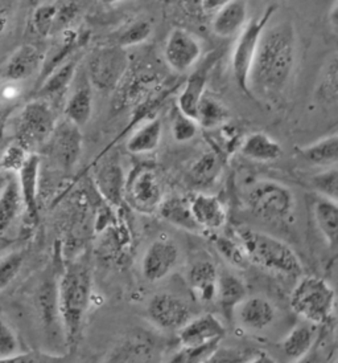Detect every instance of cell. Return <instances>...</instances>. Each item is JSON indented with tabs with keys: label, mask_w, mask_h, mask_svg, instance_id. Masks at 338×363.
<instances>
[{
	"label": "cell",
	"mask_w": 338,
	"mask_h": 363,
	"mask_svg": "<svg viewBox=\"0 0 338 363\" xmlns=\"http://www.w3.org/2000/svg\"><path fill=\"white\" fill-rule=\"evenodd\" d=\"M298 59V36L291 21L267 26L249 74L250 97L276 101L287 91Z\"/></svg>",
	"instance_id": "6da1fadb"
},
{
	"label": "cell",
	"mask_w": 338,
	"mask_h": 363,
	"mask_svg": "<svg viewBox=\"0 0 338 363\" xmlns=\"http://www.w3.org/2000/svg\"><path fill=\"white\" fill-rule=\"evenodd\" d=\"M93 293V269L88 259L69 262L57 279V305L62 334L73 352L80 342Z\"/></svg>",
	"instance_id": "7a4b0ae2"
},
{
	"label": "cell",
	"mask_w": 338,
	"mask_h": 363,
	"mask_svg": "<svg viewBox=\"0 0 338 363\" xmlns=\"http://www.w3.org/2000/svg\"><path fill=\"white\" fill-rule=\"evenodd\" d=\"M250 264L269 272L286 276H300L303 265L298 255L281 240L250 228H239L235 233Z\"/></svg>",
	"instance_id": "3957f363"
},
{
	"label": "cell",
	"mask_w": 338,
	"mask_h": 363,
	"mask_svg": "<svg viewBox=\"0 0 338 363\" xmlns=\"http://www.w3.org/2000/svg\"><path fill=\"white\" fill-rule=\"evenodd\" d=\"M291 309L310 325L328 323L334 313L336 293L317 276H303L291 292Z\"/></svg>",
	"instance_id": "277c9868"
},
{
	"label": "cell",
	"mask_w": 338,
	"mask_h": 363,
	"mask_svg": "<svg viewBox=\"0 0 338 363\" xmlns=\"http://www.w3.org/2000/svg\"><path fill=\"white\" fill-rule=\"evenodd\" d=\"M54 109L45 100L35 99L27 102L12 120L13 141L18 142L30 152L45 146L57 125Z\"/></svg>",
	"instance_id": "5b68a950"
},
{
	"label": "cell",
	"mask_w": 338,
	"mask_h": 363,
	"mask_svg": "<svg viewBox=\"0 0 338 363\" xmlns=\"http://www.w3.org/2000/svg\"><path fill=\"white\" fill-rule=\"evenodd\" d=\"M246 202L257 218L269 222L287 220L295 208V196L291 189L271 179L254 182L246 192Z\"/></svg>",
	"instance_id": "8992f818"
},
{
	"label": "cell",
	"mask_w": 338,
	"mask_h": 363,
	"mask_svg": "<svg viewBox=\"0 0 338 363\" xmlns=\"http://www.w3.org/2000/svg\"><path fill=\"white\" fill-rule=\"evenodd\" d=\"M275 12H276V6L271 4L262 12L260 16L249 21V23L245 26V28L239 32L238 38L233 48V55H231L233 77L237 82L239 89L249 97V74L251 64L258 48L259 40L264 30L267 28V26H269Z\"/></svg>",
	"instance_id": "52a82bcc"
},
{
	"label": "cell",
	"mask_w": 338,
	"mask_h": 363,
	"mask_svg": "<svg viewBox=\"0 0 338 363\" xmlns=\"http://www.w3.org/2000/svg\"><path fill=\"white\" fill-rule=\"evenodd\" d=\"M164 198L163 183L152 166L140 164L127 175L124 203L135 211L144 215L156 213Z\"/></svg>",
	"instance_id": "ba28073f"
},
{
	"label": "cell",
	"mask_w": 338,
	"mask_h": 363,
	"mask_svg": "<svg viewBox=\"0 0 338 363\" xmlns=\"http://www.w3.org/2000/svg\"><path fill=\"white\" fill-rule=\"evenodd\" d=\"M129 68V57L117 45L93 52L89 61V80L98 91H110L118 86Z\"/></svg>",
	"instance_id": "9c48e42d"
},
{
	"label": "cell",
	"mask_w": 338,
	"mask_h": 363,
	"mask_svg": "<svg viewBox=\"0 0 338 363\" xmlns=\"http://www.w3.org/2000/svg\"><path fill=\"white\" fill-rule=\"evenodd\" d=\"M163 353L161 338L139 329L127 334L105 363H159Z\"/></svg>",
	"instance_id": "30bf717a"
},
{
	"label": "cell",
	"mask_w": 338,
	"mask_h": 363,
	"mask_svg": "<svg viewBox=\"0 0 338 363\" xmlns=\"http://www.w3.org/2000/svg\"><path fill=\"white\" fill-rule=\"evenodd\" d=\"M149 321L163 332H179L193 317L190 305L170 293H158L147 306Z\"/></svg>",
	"instance_id": "8fae6325"
},
{
	"label": "cell",
	"mask_w": 338,
	"mask_h": 363,
	"mask_svg": "<svg viewBox=\"0 0 338 363\" xmlns=\"http://www.w3.org/2000/svg\"><path fill=\"white\" fill-rule=\"evenodd\" d=\"M164 60L176 73L190 71L201 59L202 45L199 38L185 28H173L164 45Z\"/></svg>",
	"instance_id": "7c38bea8"
},
{
	"label": "cell",
	"mask_w": 338,
	"mask_h": 363,
	"mask_svg": "<svg viewBox=\"0 0 338 363\" xmlns=\"http://www.w3.org/2000/svg\"><path fill=\"white\" fill-rule=\"evenodd\" d=\"M45 64V55L35 44H23L11 53L0 69L1 82L21 85L40 73Z\"/></svg>",
	"instance_id": "4fadbf2b"
},
{
	"label": "cell",
	"mask_w": 338,
	"mask_h": 363,
	"mask_svg": "<svg viewBox=\"0 0 338 363\" xmlns=\"http://www.w3.org/2000/svg\"><path fill=\"white\" fill-rule=\"evenodd\" d=\"M179 343L181 347L199 349L218 346L225 337V325L217 315L206 313L197 317H192L179 332Z\"/></svg>",
	"instance_id": "5bb4252c"
},
{
	"label": "cell",
	"mask_w": 338,
	"mask_h": 363,
	"mask_svg": "<svg viewBox=\"0 0 338 363\" xmlns=\"http://www.w3.org/2000/svg\"><path fill=\"white\" fill-rule=\"evenodd\" d=\"M82 133L78 126L71 122H57L45 146H48L50 157L60 164L62 169H73L80 160L82 152Z\"/></svg>",
	"instance_id": "9a60e30c"
},
{
	"label": "cell",
	"mask_w": 338,
	"mask_h": 363,
	"mask_svg": "<svg viewBox=\"0 0 338 363\" xmlns=\"http://www.w3.org/2000/svg\"><path fill=\"white\" fill-rule=\"evenodd\" d=\"M180 259L179 247L169 239L151 242L141 259V273L149 283H158L175 269Z\"/></svg>",
	"instance_id": "2e32d148"
},
{
	"label": "cell",
	"mask_w": 338,
	"mask_h": 363,
	"mask_svg": "<svg viewBox=\"0 0 338 363\" xmlns=\"http://www.w3.org/2000/svg\"><path fill=\"white\" fill-rule=\"evenodd\" d=\"M93 179L95 189L109 206L120 207L124 204L127 175L118 160H98L94 169Z\"/></svg>",
	"instance_id": "e0dca14e"
},
{
	"label": "cell",
	"mask_w": 338,
	"mask_h": 363,
	"mask_svg": "<svg viewBox=\"0 0 338 363\" xmlns=\"http://www.w3.org/2000/svg\"><path fill=\"white\" fill-rule=\"evenodd\" d=\"M77 7L73 3L53 4L44 3L33 11L32 28L40 36L48 38L61 30H69L70 23L77 16Z\"/></svg>",
	"instance_id": "ac0fdd59"
},
{
	"label": "cell",
	"mask_w": 338,
	"mask_h": 363,
	"mask_svg": "<svg viewBox=\"0 0 338 363\" xmlns=\"http://www.w3.org/2000/svg\"><path fill=\"white\" fill-rule=\"evenodd\" d=\"M190 210L199 230L218 231L228 222L226 207L217 195L199 192L190 199Z\"/></svg>",
	"instance_id": "d6986e66"
},
{
	"label": "cell",
	"mask_w": 338,
	"mask_h": 363,
	"mask_svg": "<svg viewBox=\"0 0 338 363\" xmlns=\"http://www.w3.org/2000/svg\"><path fill=\"white\" fill-rule=\"evenodd\" d=\"M40 157L32 152L28 160L16 172V181L21 189V198L24 203V211L30 220H39V183H40Z\"/></svg>",
	"instance_id": "ffe728a7"
},
{
	"label": "cell",
	"mask_w": 338,
	"mask_h": 363,
	"mask_svg": "<svg viewBox=\"0 0 338 363\" xmlns=\"http://www.w3.org/2000/svg\"><path fill=\"white\" fill-rule=\"evenodd\" d=\"M275 315L276 313L272 303L260 296H247L233 314L242 328L252 332H260L269 328L274 323Z\"/></svg>",
	"instance_id": "44dd1931"
},
{
	"label": "cell",
	"mask_w": 338,
	"mask_h": 363,
	"mask_svg": "<svg viewBox=\"0 0 338 363\" xmlns=\"http://www.w3.org/2000/svg\"><path fill=\"white\" fill-rule=\"evenodd\" d=\"M249 23L247 0H234L228 6L214 12L211 21V30L221 39L237 36Z\"/></svg>",
	"instance_id": "7402d4cb"
},
{
	"label": "cell",
	"mask_w": 338,
	"mask_h": 363,
	"mask_svg": "<svg viewBox=\"0 0 338 363\" xmlns=\"http://www.w3.org/2000/svg\"><path fill=\"white\" fill-rule=\"evenodd\" d=\"M219 272L216 264L206 259L193 262L188 272V283L194 297L201 303H213L217 298Z\"/></svg>",
	"instance_id": "603a6c76"
},
{
	"label": "cell",
	"mask_w": 338,
	"mask_h": 363,
	"mask_svg": "<svg viewBox=\"0 0 338 363\" xmlns=\"http://www.w3.org/2000/svg\"><path fill=\"white\" fill-rule=\"evenodd\" d=\"M238 152L250 161L269 163L278 161L283 154V147L269 134L255 131L243 137Z\"/></svg>",
	"instance_id": "cb8c5ba5"
},
{
	"label": "cell",
	"mask_w": 338,
	"mask_h": 363,
	"mask_svg": "<svg viewBox=\"0 0 338 363\" xmlns=\"http://www.w3.org/2000/svg\"><path fill=\"white\" fill-rule=\"evenodd\" d=\"M312 218L329 248L336 250L338 239L337 201L315 195L312 201Z\"/></svg>",
	"instance_id": "d4e9b609"
},
{
	"label": "cell",
	"mask_w": 338,
	"mask_h": 363,
	"mask_svg": "<svg viewBox=\"0 0 338 363\" xmlns=\"http://www.w3.org/2000/svg\"><path fill=\"white\" fill-rule=\"evenodd\" d=\"M77 68L78 60L70 57L69 60L64 61L54 69H52L48 74H45V79L37 91V99L45 100L49 104L52 100L61 99L68 91L71 82L74 80Z\"/></svg>",
	"instance_id": "484cf974"
},
{
	"label": "cell",
	"mask_w": 338,
	"mask_h": 363,
	"mask_svg": "<svg viewBox=\"0 0 338 363\" xmlns=\"http://www.w3.org/2000/svg\"><path fill=\"white\" fill-rule=\"evenodd\" d=\"M298 158L310 166L328 169L337 166L338 135L337 133L329 134L317 141L300 146L296 150Z\"/></svg>",
	"instance_id": "4316f807"
},
{
	"label": "cell",
	"mask_w": 338,
	"mask_h": 363,
	"mask_svg": "<svg viewBox=\"0 0 338 363\" xmlns=\"http://www.w3.org/2000/svg\"><path fill=\"white\" fill-rule=\"evenodd\" d=\"M156 213H159L160 218L164 222L168 223L179 230L192 233H202L193 218L190 199L187 198H182V196L164 198Z\"/></svg>",
	"instance_id": "83f0119b"
},
{
	"label": "cell",
	"mask_w": 338,
	"mask_h": 363,
	"mask_svg": "<svg viewBox=\"0 0 338 363\" xmlns=\"http://www.w3.org/2000/svg\"><path fill=\"white\" fill-rule=\"evenodd\" d=\"M163 138V123L158 117L147 118L129 134L126 149L132 155H146L158 150Z\"/></svg>",
	"instance_id": "f1b7e54d"
},
{
	"label": "cell",
	"mask_w": 338,
	"mask_h": 363,
	"mask_svg": "<svg viewBox=\"0 0 338 363\" xmlns=\"http://www.w3.org/2000/svg\"><path fill=\"white\" fill-rule=\"evenodd\" d=\"M24 211V203L16 175H12L7 186L0 192V238L7 235Z\"/></svg>",
	"instance_id": "f546056e"
},
{
	"label": "cell",
	"mask_w": 338,
	"mask_h": 363,
	"mask_svg": "<svg viewBox=\"0 0 338 363\" xmlns=\"http://www.w3.org/2000/svg\"><path fill=\"white\" fill-rule=\"evenodd\" d=\"M315 100L325 108H336L338 102L337 53L329 56L318 73L315 86Z\"/></svg>",
	"instance_id": "4dcf8cb0"
},
{
	"label": "cell",
	"mask_w": 338,
	"mask_h": 363,
	"mask_svg": "<svg viewBox=\"0 0 338 363\" xmlns=\"http://www.w3.org/2000/svg\"><path fill=\"white\" fill-rule=\"evenodd\" d=\"M37 306L47 334H52V330L53 333H56L57 328H60L62 332L57 305V280L54 277L48 276L41 283L37 292Z\"/></svg>",
	"instance_id": "1f68e13d"
},
{
	"label": "cell",
	"mask_w": 338,
	"mask_h": 363,
	"mask_svg": "<svg viewBox=\"0 0 338 363\" xmlns=\"http://www.w3.org/2000/svg\"><path fill=\"white\" fill-rule=\"evenodd\" d=\"M247 297V289L243 281L237 277L234 273L223 271L219 272L218 291L217 298L221 309L228 318H233L235 308Z\"/></svg>",
	"instance_id": "d6a6232c"
},
{
	"label": "cell",
	"mask_w": 338,
	"mask_h": 363,
	"mask_svg": "<svg viewBox=\"0 0 338 363\" xmlns=\"http://www.w3.org/2000/svg\"><path fill=\"white\" fill-rule=\"evenodd\" d=\"M206 82H208V69L205 68L193 72L190 74V79L180 91L179 100H177V109L182 114L196 120L199 101L206 93Z\"/></svg>",
	"instance_id": "836d02e7"
},
{
	"label": "cell",
	"mask_w": 338,
	"mask_h": 363,
	"mask_svg": "<svg viewBox=\"0 0 338 363\" xmlns=\"http://www.w3.org/2000/svg\"><path fill=\"white\" fill-rule=\"evenodd\" d=\"M94 109V100H93V91L90 84H82L77 86L71 93L65 104L64 114L65 120L71 122L73 125L82 128L89 123Z\"/></svg>",
	"instance_id": "e575fe53"
},
{
	"label": "cell",
	"mask_w": 338,
	"mask_h": 363,
	"mask_svg": "<svg viewBox=\"0 0 338 363\" xmlns=\"http://www.w3.org/2000/svg\"><path fill=\"white\" fill-rule=\"evenodd\" d=\"M223 160L217 152L209 150L199 155L190 169V179L197 187L213 186L223 170Z\"/></svg>",
	"instance_id": "d590c367"
},
{
	"label": "cell",
	"mask_w": 338,
	"mask_h": 363,
	"mask_svg": "<svg viewBox=\"0 0 338 363\" xmlns=\"http://www.w3.org/2000/svg\"><path fill=\"white\" fill-rule=\"evenodd\" d=\"M315 342V332L310 323L296 325L280 342V350L291 361L308 355Z\"/></svg>",
	"instance_id": "8d00e7d4"
},
{
	"label": "cell",
	"mask_w": 338,
	"mask_h": 363,
	"mask_svg": "<svg viewBox=\"0 0 338 363\" xmlns=\"http://www.w3.org/2000/svg\"><path fill=\"white\" fill-rule=\"evenodd\" d=\"M196 121L199 129L213 130L230 121V111L223 102L206 91L199 101Z\"/></svg>",
	"instance_id": "74e56055"
},
{
	"label": "cell",
	"mask_w": 338,
	"mask_h": 363,
	"mask_svg": "<svg viewBox=\"0 0 338 363\" xmlns=\"http://www.w3.org/2000/svg\"><path fill=\"white\" fill-rule=\"evenodd\" d=\"M210 146L211 150L217 152L219 157L226 161L230 157H233L235 152H238L240 142L243 140V134L239 130V128L231 125L229 122L223 123L217 129L209 130Z\"/></svg>",
	"instance_id": "f35d334b"
},
{
	"label": "cell",
	"mask_w": 338,
	"mask_h": 363,
	"mask_svg": "<svg viewBox=\"0 0 338 363\" xmlns=\"http://www.w3.org/2000/svg\"><path fill=\"white\" fill-rule=\"evenodd\" d=\"M152 33H153V28L149 21H144V19L135 21L129 24L124 30H120V33L117 35V40L114 45L126 51L129 48L138 47V45L144 44L146 41H148Z\"/></svg>",
	"instance_id": "ab89813d"
},
{
	"label": "cell",
	"mask_w": 338,
	"mask_h": 363,
	"mask_svg": "<svg viewBox=\"0 0 338 363\" xmlns=\"http://www.w3.org/2000/svg\"><path fill=\"white\" fill-rule=\"evenodd\" d=\"M310 186L318 196L337 201L338 170L337 166L322 169L310 178Z\"/></svg>",
	"instance_id": "60d3db41"
},
{
	"label": "cell",
	"mask_w": 338,
	"mask_h": 363,
	"mask_svg": "<svg viewBox=\"0 0 338 363\" xmlns=\"http://www.w3.org/2000/svg\"><path fill=\"white\" fill-rule=\"evenodd\" d=\"M71 353L57 354L33 350L27 353H15L0 357V363H70Z\"/></svg>",
	"instance_id": "b9f144b4"
},
{
	"label": "cell",
	"mask_w": 338,
	"mask_h": 363,
	"mask_svg": "<svg viewBox=\"0 0 338 363\" xmlns=\"http://www.w3.org/2000/svg\"><path fill=\"white\" fill-rule=\"evenodd\" d=\"M216 247L219 253L235 268L243 269L249 265L250 262L246 257V253L243 251L242 244L237 236L234 239L229 236H221L216 240Z\"/></svg>",
	"instance_id": "7bdbcfd3"
},
{
	"label": "cell",
	"mask_w": 338,
	"mask_h": 363,
	"mask_svg": "<svg viewBox=\"0 0 338 363\" xmlns=\"http://www.w3.org/2000/svg\"><path fill=\"white\" fill-rule=\"evenodd\" d=\"M199 130V123L196 120L182 114L176 108V111H173L172 123H170V133L173 140L179 143L192 141L197 135Z\"/></svg>",
	"instance_id": "ee69618b"
},
{
	"label": "cell",
	"mask_w": 338,
	"mask_h": 363,
	"mask_svg": "<svg viewBox=\"0 0 338 363\" xmlns=\"http://www.w3.org/2000/svg\"><path fill=\"white\" fill-rule=\"evenodd\" d=\"M32 152L18 142L12 141L0 155V170L16 175Z\"/></svg>",
	"instance_id": "f6af8a7d"
},
{
	"label": "cell",
	"mask_w": 338,
	"mask_h": 363,
	"mask_svg": "<svg viewBox=\"0 0 338 363\" xmlns=\"http://www.w3.org/2000/svg\"><path fill=\"white\" fill-rule=\"evenodd\" d=\"M24 252L13 251L0 259V291L10 286V284L18 277L24 264Z\"/></svg>",
	"instance_id": "bcb514c9"
},
{
	"label": "cell",
	"mask_w": 338,
	"mask_h": 363,
	"mask_svg": "<svg viewBox=\"0 0 338 363\" xmlns=\"http://www.w3.org/2000/svg\"><path fill=\"white\" fill-rule=\"evenodd\" d=\"M252 354L230 349V347H216L201 363H245Z\"/></svg>",
	"instance_id": "7dc6e473"
},
{
	"label": "cell",
	"mask_w": 338,
	"mask_h": 363,
	"mask_svg": "<svg viewBox=\"0 0 338 363\" xmlns=\"http://www.w3.org/2000/svg\"><path fill=\"white\" fill-rule=\"evenodd\" d=\"M19 352V341L8 323L0 317V357Z\"/></svg>",
	"instance_id": "c3c4849f"
},
{
	"label": "cell",
	"mask_w": 338,
	"mask_h": 363,
	"mask_svg": "<svg viewBox=\"0 0 338 363\" xmlns=\"http://www.w3.org/2000/svg\"><path fill=\"white\" fill-rule=\"evenodd\" d=\"M219 346V345H218ZM218 346H210V347H199V349H190V347H181L179 353L175 354L168 363H201L209 355L216 347Z\"/></svg>",
	"instance_id": "681fc988"
},
{
	"label": "cell",
	"mask_w": 338,
	"mask_h": 363,
	"mask_svg": "<svg viewBox=\"0 0 338 363\" xmlns=\"http://www.w3.org/2000/svg\"><path fill=\"white\" fill-rule=\"evenodd\" d=\"M231 1H234V0H201V7L208 13H214L221 10L222 7L230 4Z\"/></svg>",
	"instance_id": "f907efd6"
},
{
	"label": "cell",
	"mask_w": 338,
	"mask_h": 363,
	"mask_svg": "<svg viewBox=\"0 0 338 363\" xmlns=\"http://www.w3.org/2000/svg\"><path fill=\"white\" fill-rule=\"evenodd\" d=\"M328 26L333 35L338 33V1L334 0L328 12Z\"/></svg>",
	"instance_id": "816d5d0a"
},
{
	"label": "cell",
	"mask_w": 338,
	"mask_h": 363,
	"mask_svg": "<svg viewBox=\"0 0 338 363\" xmlns=\"http://www.w3.org/2000/svg\"><path fill=\"white\" fill-rule=\"evenodd\" d=\"M245 363H278L267 353L252 354Z\"/></svg>",
	"instance_id": "f5cc1de1"
},
{
	"label": "cell",
	"mask_w": 338,
	"mask_h": 363,
	"mask_svg": "<svg viewBox=\"0 0 338 363\" xmlns=\"http://www.w3.org/2000/svg\"><path fill=\"white\" fill-rule=\"evenodd\" d=\"M15 0H0V21H4V16L7 18L12 11Z\"/></svg>",
	"instance_id": "db71d44e"
},
{
	"label": "cell",
	"mask_w": 338,
	"mask_h": 363,
	"mask_svg": "<svg viewBox=\"0 0 338 363\" xmlns=\"http://www.w3.org/2000/svg\"><path fill=\"white\" fill-rule=\"evenodd\" d=\"M11 177H12V174L0 170V192L3 191V189L7 186Z\"/></svg>",
	"instance_id": "11a10c76"
},
{
	"label": "cell",
	"mask_w": 338,
	"mask_h": 363,
	"mask_svg": "<svg viewBox=\"0 0 338 363\" xmlns=\"http://www.w3.org/2000/svg\"><path fill=\"white\" fill-rule=\"evenodd\" d=\"M100 1L106 7H112V6H117V4H120L122 1H124V0H100Z\"/></svg>",
	"instance_id": "9f6ffc18"
},
{
	"label": "cell",
	"mask_w": 338,
	"mask_h": 363,
	"mask_svg": "<svg viewBox=\"0 0 338 363\" xmlns=\"http://www.w3.org/2000/svg\"><path fill=\"white\" fill-rule=\"evenodd\" d=\"M293 363H315V361L309 355H305V357L300 358L298 361H293Z\"/></svg>",
	"instance_id": "6f0895ef"
},
{
	"label": "cell",
	"mask_w": 338,
	"mask_h": 363,
	"mask_svg": "<svg viewBox=\"0 0 338 363\" xmlns=\"http://www.w3.org/2000/svg\"><path fill=\"white\" fill-rule=\"evenodd\" d=\"M6 122L7 120L4 118V116H3V111L0 109V134H1V130L4 129V126H6Z\"/></svg>",
	"instance_id": "680465c9"
}]
</instances>
